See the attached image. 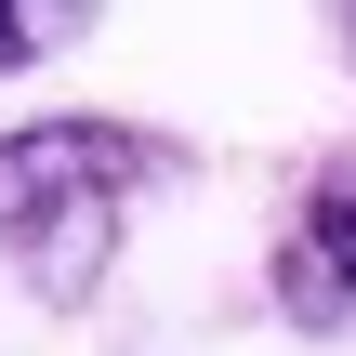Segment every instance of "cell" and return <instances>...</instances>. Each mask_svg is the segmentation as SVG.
I'll list each match as a JSON object with an SVG mask.
<instances>
[{"label": "cell", "mask_w": 356, "mask_h": 356, "mask_svg": "<svg viewBox=\"0 0 356 356\" xmlns=\"http://www.w3.org/2000/svg\"><path fill=\"white\" fill-rule=\"evenodd\" d=\"M159 172H172V132H145V119H92V106L13 119L0 132V264L26 277V304L79 317L106 291V264L132 238V198Z\"/></svg>", "instance_id": "obj_1"}, {"label": "cell", "mask_w": 356, "mask_h": 356, "mask_svg": "<svg viewBox=\"0 0 356 356\" xmlns=\"http://www.w3.org/2000/svg\"><path fill=\"white\" fill-rule=\"evenodd\" d=\"M264 277H277V317H291V330H343L356 317V145L304 172V198H291V225H277V251H264Z\"/></svg>", "instance_id": "obj_2"}, {"label": "cell", "mask_w": 356, "mask_h": 356, "mask_svg": "<svg viewBox=\"0 0 356 356\" xmlns=\"http://www.w3.org/2000/svg\"><path fill=\"white\" fill-rule=\"evenodd\" d=\"M92 13H106V0H0V79H26V66H53L66 40H92Z\"/></svg>", "instance_id": "obj_3"}, {"label": "cell", "mask_w": 356, "mask_h": 356, "mask_svg": "<svg viewBox=\"0 0 356 356\" xmlns=\"http://www.w3.org/2000/svg\"><path fill=\"white\" fill-rule=\"evenodd\" d=\"M330 26H343V66H356V0H330Z\"/></svg>", "instance_id": "obj_4"}]
</instances>
